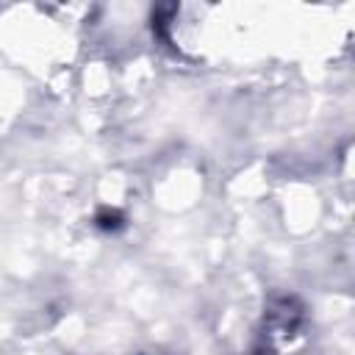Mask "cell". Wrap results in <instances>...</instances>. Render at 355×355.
<instances>
[{
	"instance_id": "cell-1",
	"label": "cell",
	"mask_w": 355,
	"mask_h": 355,
	"mask_svg": "<svg viewBox=\"0 0 355 355\" xmlns=\"http://www.w3.org/2000/svg\"><path fill=\"white\" fill-rule=\"evenodd\" d=\"M97 225H100L103 230H116V227L122 225V216H119V211H103V214L97 216Z\"/></svg>"
}]
</instances>
